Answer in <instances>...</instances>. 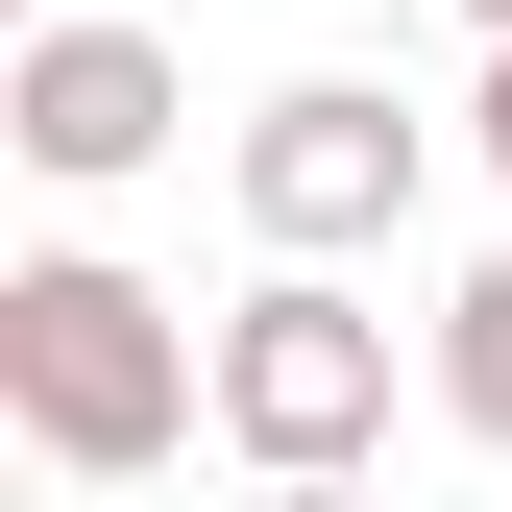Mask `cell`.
Returning <instances> with one entry per match:
<instances>
[{
	"mask_svg": "<svg viewBox=\"0 0 512 512\" xmlns=\"http://www.w3.org/2000/svg\"><path fill=\"white\" fill-rule=\"evenodd\" d=\"M0 415H25V464H74V488H147L171 439L220 415V342H196L147 269L49 244V269H0Z\"/></svg>",
	"mask_w": 512,
	"mask_h": 512,
	"instance_id": "6da1fadb",
	"label": "cell"
},
{
	"mask_svg": "<svg viewBox=\"0 0 512 512\" xmlns=\"http://www.w3.org/2000/svg\"><path fill=\"white\" fill-rule=\"evenodd\" d=\"M220 439H244L269 488L391 464V317L342 293V244H269V293L220 317Z\"/></svg>",
	"mask_w": 512,
	"mask_h": 512,
	"instance_id": "7a4b0ae2",
	"label": "cell"
},
{
	"mask_svg": "<svg viewBox=\"0 0 512 512\" xmlns=\"http://www.w3.org/2000/svg\"><path fill=\"white\" fill-rule=\"evenodd\" d=\"M415 171H439V122L366 98V74H293L269 122H244V220H269V244H391Z\"/></svg>",
	"mask_w": 512,
	"mask_h": 512,
	"instance_id": "3957f363",
	"label": "cell"
},
{
	"mask_svg": "<svg viewBox=\"0 0 512 512\" xmlns=\"http://www.w3.org/2000/svg\"><path fill=\"white\" fill-rule=\"evenodd\" d=\"M0 147H25L49 196H122V171L171 147V49H147V25H74V0H25V74H0Z\"/></svg>",
	"mask_w": 512,
	"mask_h": 512,
	"instance_id": "277c9868",
	"label": "cell"
},
{
	"mask_svg": "<svg viewBox=\"0 0 512 512\" xmlns=\"http://www.w3.org/2000/svg\"><path fill=\"white\" fill-rule=\"evenodd\" d=\"M439 415H464L488 464H512V244H488L464 293H439Z\"/></svg>",
	"mask_w": 512,
	"mask_h": 512,
	"instance_id": "5b68a950",
	"label": "cell"
},
{
	"mask_svg": "<svg viewBox=\"0 0 512 512\" xmlns=\"http://www.w3.org/2000/svg\"><path fill=\"white\" fill-rule=\"evenodd\" d=\"M464 147H488V171H512V49H488V122H464Z\"/></svg>",
	"mask_w": 512,
	"mask_h": 512,
	"instance_id": "8992f818",
	"label": "cell"
},
{
	"mask_svg": "<svg viewBox=\"0 0 512 512\" xmlns=\"http://www.w3.org/2000/svg\"><path fill=\"white\" fill-rule=\"evenodd\" d=\"M464 25H488V49H512V0H464Z\"/></svg>",
	"mask_w": 512,
	"mask_h": 512,
	"instance_id": "52a82bcc",
	"label": "cell"
}]
</instances>
